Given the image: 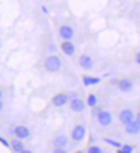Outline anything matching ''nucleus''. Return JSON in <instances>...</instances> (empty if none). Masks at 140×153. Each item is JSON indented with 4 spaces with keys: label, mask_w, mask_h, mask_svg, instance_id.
I'll return each instance as SVG.
<instances>
[{
    "label": "nucleus",
    "mask_w": 140,
    "mask_h": 153,
    "mask_svg": "<svg viewBox=\"0 0 140 153\" xmlns=\"http://www.w3.org/2000/svg\"><path fill=\"white\" fill-rule=\"evenodd\" d=\"M45 69H46L48 72H51V74L59 72V70L62 69V61H61V57L56 56V54L48 56L46 59H45Z\"/></svg>",
    "instance_id": "f257e3e1"
},
{
    "label": "nucleus",
    "mask_w": 140,
    "mask_h": 153,
    "mask_svg": "<svg viewBox=\"0 0 140 153\" xmlns=\"http://www.w3.org/2000/svg\"><path fill=\"white\" fill-rule=\"evenodd\" d=\"M70 137H72V140H73L75 143L83 142L84 137H86V124H83V123H76L75 126L72 128Z\"/></svg>",
    "instance_id": "f03ea898"
},
{
    "label": "nucleus",
    "mask_w": 140,
    "mask_h": 153,
    "mask_svg": "<svg viewBox=\"0 0 140 153\" xmlns=\"http://www.w3.org/2000/svg\"><path fill=\"white\" fill-rule=\"evenodd\" d=\"M96 120H97L100 128H108V126H112V123H113V113L110 112V110L100 108V112L96 115Z\"/></svg>",
    "instance_id": "7ed1b4c3"
},
{
    "label": "nucleus",
    "mask_w": 140,
    "mask_h": 153,
    "mask_svg": "<svg viewBox=\"0 0 140 153\" xmlns=\"http://www.w3.org/2000/svg\"><path fill=\"white\" fill-rule=\"evenodd\" d=\"M51 104L54 105V107H57V108L65 107V105L70 104V94H67V93H57V94L53 96Z\"/></svg>",
    "instance_id": "20e7f679"
},
{
    "label": "nucleus",
    "mask_w": 140,
    "mask_h": 153,
    "mask_svg": "<svg viewBox=\"0 0 140 153\" xmlns=\"http://www.w3.org/2000/svg\"><path fill=\"white\" fill-rule=\"evenodd\" d=\"M86 100L83 99H80L78 96H75V97H72L70 99V104H69V107L72 112H75V113H81V112H84V108H86Z\"/></svg>",
    "instance_id": "39448f33"
},
{
    "label": "nucleus",
    "mask_w": 140,
    "mask_h": 153,
    "mask_svg": "<svg viewBox=\"0 0 140 153\" xmlns=\"http://www.w3.org/2000/svg\"><path fill=\"white\" fill-rule=\"evenodd\" d=\"M118 120L123 124H127V123H131V121L136 120V113H134L132 108H129V107L121 108V110H119V113H118Z\"/></svg>",
    "instance_id": "423d86ee"
},
{
    "label": "nucleus",
    "mask_w": 140,
    "mask_h": 153,
    "mask_svg": "<svg viewBox=\"0 0 140 153\" xmlns=\"http://www.w3.org/2000/svg\"><path fill=\"white\" fill-rule=\"evenodd\" d=\"M116 86L121 93H129V91L134 89V81H132V78H129V76H124V78H119L116 81Z\"/></svg>",
    "instance_id": "0eeeda50"
},
{
    "label": "nucleus",
    "mask_w": 140,
    "mask_h": 153,
    "mask_svg": "<svg viewBox=\"0 0 140 153\" xmlns=\"http://www.w3.org/2000/svg\"><path fill=\"white\" fill-rule=\"evenodd\" d=\"M59 37L62 40H72L75 37V29L70 24H62L59 27Z\"/></svg>",
    "instance_id": "6e6552de"
},
{
    "label": "nucleus",
    "mask_w": 140,
    "mask_h": 153,
    "mask_svg": "<svg viewBox=\"0 0 140 153\" xmlns=\"http://www.w3.org/2000/svg\"><path fill=\"white\" fill-rule=\"evenodd\" d=\"M78 64L83 70H93L94 69V61L88 53H84V54H81L78 57Z\"/></svg>",
    "instance_id": "1a4fd4ad"
},
{
    "label": "nucleus",
    "mask_w": 140,
    "mask_h": 153,
    "mask_svg": "<svg viewBox=\"0 0 140 153\" xmlns=\"http://www.w3.org/2000/svg\"><path fill=\"white\" fill-rule=\"evenodd\" d=\"M61 51L64 53L65 56H73L76 53V46L72 40H62L61 42Z\"/></svg>",
    "instance_id": "9d476101"
},
{
    "label": "nucleus",
    "mask_w": 140,
    "mask_h": 153,
    "mask_svg": "<svg viewBox=\"0 0 140 153\" xmlns=\"http://www.w3.org/2000/svg\"><path fill=\"white\" fill-rule=\"evenodd\" d=\"M14 137L27 140V139L30 137V129L27 126H24V124H18V126H14Z\"/></svg>",
    "instance_id": "9b49d317"
},
{
    "label": "nucleus",
    "mask_w": 140,
    "mask_h": 153,
    "mask_svg": "<svg viewBox=\"0 0 140 153\" xmlns=\"http://www.w3.org/2000/svg\"><path fill=\"white\" fill-rule=\"evenodd\" d=\"M124 131H126L129 136H137V134H140V123L137 120H134V121L124 124Z\"/></svg>",
    "instance_id": "f8f14e48"
},
{
    "label": "nucleus",
    "mask_w": 140,
    "mask_h": 153,
    "mask_svg": "<svg viewBox=\"0 0 140 153\" xmlns=\"http://www.w3.org/2000/svg\"><path fill=\"white\" fill-rule=\"evenodd\" d=\"M11 150L14 153H24L26 152V147H24V140L19 137H14L11 139Z\"/></svg>",
    "instance_id": "ddd939ff"
},
{
    "label": "nucleus",
    "mask_w": 140,
    "mask_h": 153,
    "mask_svg": "<svg viewBox=\"0 0 140 153\" xmlns=\"http://www.w3.org/2000/svg\"><path fill=\"white\" fill-rule=\"evenodd\" d=\"M53 145L56 147H62V148H65L67 145H69V139H67L65 134H57V136L54 137V140H53Z\"/></svg>",
    "instance_id": "4468645a"
},
{
    "label": "nucleus",
    "mask_w": 140,
    "mask_h": 153,
    "mask_svg": "<svg viewBox=\"0 0 140 153\" xmlns=\"http://www.w3.org/2000/svg\"><path fill=\"white\" fill-rule=\"evenodd\" d=\"M100 83V76H93V75H84L83 76V85L84 86H96Z\"/></svg>",
    "instance_id": "2eb2a0df"
},
{
    "label": "nucleus",
    "mask_w": 140,
    "mask_h": 153,
    "mask_svg": "<svg viewBox=\"0 0 140 153\" xmlns=\"http://www.w3.org/2000/svg\"><path fill=\"white\" fill-rule=\"evenodd\" d=\"M86 104H88V107H91V108L97 107V104H99L97 96H96V94H89V96H88V99H86Z\"/></svg>",
    "instance_id": "dca6fc26"
},
{
    "label": "nucleus",
    "mask_w": 140,
    "mask_h": 153,
    "mask_svg": "<svg viewBox=\"0 0 140 153\" xmlns=\"http://www.w3.org/2000/svg\"><path fill=\"white\" fill-rule=\"evenodd\" d=\"M104 142H105V143H108V145H112L113 148H118V150L123 147L118 140H115V139H110V137H105V139H104Z\"/></svg>",
    "instance_id": "f3484780"
},
{
    "label": "nucleus",
    "mask_w": 140,
    "mask_h": 153,
    "mask_svg": "<svg viewBox=\"0 0 140 153\" xmlns=\"http://www.w3.org/2000/svg\"><path fill=\"white\" fill-rule=\"evenodd\" d=\"M86 152H88V153H104L105 150L100 145H91V147L86 148Z\"/></svg>",
    "instance_id": "a211bd4d"
},
{
    "label": "nucleus",
    "mask_w": 140,
    "mask_h": 153,
    "mask_svg": "<svg viewBox=\"0 0 140 153\" xmlns=\"http://www.w3.org/2000/svg\"><path fill=\"white\" fill-rule=\"evenodd\" d=\"M132 150H134L132 145H123L121 148H119V152H123V153H131Z\"/></svg>",
    "instance_id": "6ab92c4d"
},
{
    "label": "nucleus",
    "mask_w": 140,
    "mask_h": 153,
    "mask_svg": "<svg viewBox=\"0 0 140 153\" xmlns=\"http://www.w3.org/2000/svg\"><path fill=\"white\" fill-rule=\"evenodd\" d=\"M0 143H2L3 147H7V148H11V142H8L3 136H0Z\"/></svg>",
    "instance_id": "aec40b11"
},
{
    "label": "nucleus",
    "mask_w": 140,
    "mask_h": 153,
    "mask_svg": "<svg viewBox=\"0 0 140 153\" xmlns=\"http://www.w3.org/2000/svg\"><path fill=\"white\" fill-rule=\"evenodd\" d=\"M41 11L45 13V14H50V10H48V7H46V5H43V7H41Z\"/></svg>",
    "instance_id": "412c9836"
},
{
    "label": "nucleus",
    "mask_w": 140,
    "mask_h": 153,
    "mask_svg": "<svg viewBox=\"0 0 140 153\" xmlns=\"http://www.w3.org/2000/svg\"><path fill=\"white\" fill-rule=\"evenodd\" d=\"M136 64H137V65H140V51L136 54Z\"/></svg>",
    "instance_id": "4be33fe9"
},
{
    "label": "nucleus",
    "mask_w": 140,
    "mask_h": 153,
    "mask_svg": "<svg viewBox=\"0 0 140 153\" xmlns=\"http://www.w3.org/2000/svg\"><path fill=\"white\" fill-rule=\"evenodd\" d=\"M136 120H137V121L140 123V112H139V113H136Z\"/></svg>",
    "instance_id": "5701e85b"
}]
</instances>
